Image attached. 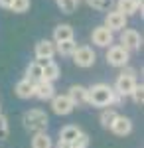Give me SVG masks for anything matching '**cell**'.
Listing matches in <instances>:
<instances>
[{"instance_id": "obj_14", "label": "cell", "mask_w": 144, "mask_h": 148, "mask_svg": "<svg viewBox=\"0 0 144 148\" xmlns=\"http://www.w3.org/2000/svg\"><path fill=\"white\" fill-rule=\"evenodd\" d=\"M67 40H73V28L69 24H59L53 28V44L59 42H67Z\"/></svg>"}, {"instance_id": "obj_23", "label": "cell", "mask_w": 144, "mask_h": 148, "mask_svg": "<svg viewBox=\"0 0 144 148\" xmlns=\"http://www.w3.org/2000/svg\"><path fill=\"white\" fill-rule=\"evenodd\" d=\"M77 0H57V6H59V10L63 12V14H71V12H75L77 8Z\"/></svg>"}, {"instance_id": "obj_31", "label": "cell", "mask_w": 144, "mask_h": 148, "mask_svg": "<svg viewBox=\"0 0 144 148\" xmlns=\"http://www.w3.org/2000/svg\"><path fill=\"white\" fill-rule=\"evenodd\" d=\"M0 114H2V109H0Z\"/></svg>"}, {"instance_id": "obj_20", "label": "cell", "mask_w": 144, "mask_h": 148, "mask_svg": "<svg viewBox=\"0 0 144 148\" xmlns=\"http://www.w3.org/2000/svg\"><path fill=\"white\" fill-rule=\"evenodd\" d=\"M75 49H77L75 40H67V42H59V44H56V53H59V56H63V57H71Z\"/></svg>"}, {"instance_id": "obj_24", "label": "cell", "mask_w": 144, "mask_h": 148, "mask_svg": "<svg viewBox=\"0 0 144 148\" xmlns=\"http://www.w3.org/2000/svg\"><path fill=\"white\" fill-rule=\"evenodd\" d=\"M10 10L16 12V14H24V12H28V10H30V0H12Z\"/></svg>"}, {"instance_id": "obj_12", "label": "cell", "mask_w": 144, "mask_h": 148, "mask_svg": "<svg viewBox=\"0 0 144 148\" xmlns=\"http://www.w3.org/2000/svg\"><path fill=\"white\" fill-rule=\"evenodd\" d=\"M109 130H111L112 134H117V136H126V134L132 132V121L128 116H124V114H119Z\"/></svg>"}, {"instance_id": "obj_18", "label": "cell", "mask_w": 144, "mask_h": 148, "mask_svg": "<svg viewBox=\"0 0 144 148\" xmlns=\"http://www.w3.org/2000/svg\"><path fill=\"white\" fill-rule=\"evenodd\" d=\"M81 132H83V130H81L79 126H75V125H65L61 130H59V140H63V142H69V144H71V142H73V140H75Z\"/></svg>"}, {"instance_id": "obj_30", "label": "cell", "mask_w": 144, "mask_h": 148, "mask_svg": "<svg viewBox=\"0 0 144 148\" xmlns=\"http://www.w3.org/2000/svg\"><path fill=\"white\" fill-rule=\"evenodd\" d=\"M0 6H2V8H10L12 0H0Z\"/></svg>"}, {"instance_id": "obj_3", "label": "cell", "mask_w": 144, "mask_h": 148, "mask_svg": "<svg viewBox=\"0 0 144 148\" xmlns=\"http://www.w3.org/2000/svg\"><path fill=\"white\" fill-rule=\"evenodd\" d=\"M134 85H136V69L124 65L122 71L119 73V77H117V81H115L112 89H115V93H119L121 97H126V95H130Z\"/></svg>"}, {"instance_id": "obj_21", "label": "cell", "mask_w": 144, "mask_h": 148, "mask_svg": "<svg viewBox=\"0 0 144 148\" xmlns=\"http://www.w3.org/2000/svg\"><path fill=\"white\" fill-rule=\"evenodd\" d=\"M24 79H28L30 83H38V81H42V67L32 61V63H28V67H26V77Z\"/></svg>"}, {"instance_id": "obj_5", "label": "cell", "mask_w": 144, "mask_h": 148, "mask_svg": "<svg viewBox=\"0 0 144 148\" xmlns=\"http://www.w3.org/2000/svg\"><path fill=\"white\" fill-rule=\"evenodd\" d=\"M128 59H130V51H126L122 46H109L107 51V63L112 67H124L128 65Z\"/></svg>"}, {"instance_id": "obj_1", "label": "cell", "mask_w": 144, "mask_h": 148, "mask_svg": "<svg viewBox=\"0 0 144 148\" xmlns=\"http://www.w3.org/2000/svg\"><path fill=\"white\" fill-rule=\"evenodd\" d=\"M115 101V89L107 83H95L93 87H87V103L99 109L112 107Z\"/></svg>"}, {"instance_id": "obj_16", "label": "cell", "mask_w": 144, "mask_h": 148, "mask_svg": "<svg viewBox=\"0 0 144 148\" xmlns=\"http://www.w3.org/2000/svg\"><path fill=\"white\" fill-rule=\"evenodd\" d=\"M14 93H16L20 99H32L34 97V83H30L28 79L18 81L16 87H14Z\"/></svg>"}, {"instance_id": "obj_13", "label": "cell", "mask_w": 144, "mask_h": 148, "mask_svg": "<svg viewBox=\"0 0 144 148\" xmlns=\"http://www.w3.org/2000/svg\"><path fill=\"white\" fill-rule=\"evenodd\" d=\"M65 95L73 101L75 107L77 105H87V87H83V85H71Z\"/></svg>"}, {"instance_id": "obj_19", "label": "cell", "mask_w": 144, "mask_h": 148, "mask_svg": "<svg viewBox=\"0 0 144 148\" xmlns=\"http://www.w3.org/2000/svg\"><path fill=\"white\" fill-rule=\"evenodd\" d=\"M32 148H53V140L47 132H38L32 136V142H30Z\"/></svg>"}, {"instance_id": "obj_22", "label": "cell", "mask_w": 144, "mask_h": 148, "mask_svg": "<svg viewBox=\"0 0 144 148\" xmlns=\"http://www.w3.org/2000/svg\"><path fill=\"white\" fill-rule=\"evenodd\" d=\"M119 116V113L115 111V109H103V113L99 116V123L103 128H111V125L115 123V119Z\"/></svg>"}, {"instance_id": "obj_28", "label": "cell", "mask_w": 144, "mask_h": 148, "mask_svg": "<svg viewBox=\"0 0 144 148\" xmlns=\"http://www.w3.org/2000/svg\"><path fill=\"white\" fill-rule=\"evenodd\" d=\"M10 134V128H8V119L4 114H0V140H6Z\"/></svg>"}, {"instance_id": "obj_15", "label": "cell", "mask_w": 144, "mask_h": 148, "mask_svg": "<svg viewBox=\"0 0 144 148\" xmlns=\"http://www.w3.org/2000/svg\"><path fill=\"white\" fill-rule=\"evenodd\" d=\"M59 65L56 61H47V65L42 67V81H47V83H53L56 79H59Z\"/></svg>"}, {"instance_id": "obj_4", "label": "cell", "mask_w": 144, "mask_h": 148, "mask_svg": "<svg viewBox=\"0 0 144 148\" xmlns=\"http://www.w3.org/2000/svg\"><path fill=\"white\" fill-rule=\"evenodd\" d=\"M71 57H73V63H75L77 67H83V69L93 67L95 61H97V53H95L89 46H79L77 49L73 51Z\"/></svg>"}, {"instance_id": "obj_10", "label": "cell", "mask_w": 144, "mask_h": 148, "mask_svg": "<svg viewBox=\"0 0 144 148\" xmlns=\"http://www.w3.org/2000/svg\"><path fill=\"white\" fill-rule=\"evenodd\" d=\"M34 97L40 99V101H51L56 97V87L53 83H47V81H38L34 83Z\"/></svg>"}, {"instance_id": "obj_17", "label": "cell", "mask_w": 144, "mask_h": 148, "mask_svg": "<svg viewBox=\"0 0 144 148\" xmlns=\"http://www.w3.org/2000/svg\"><path fill=\"white\" fill-rule=\"evenodd\" d=\"M117 10L128 18V16H132L140 10V6H138L136 0H117Z\"/></svg>"}, {"instance_id": "obj_2", "label": "cell", "mask_w": 144, "mask_h": 148, "mask_svg": "<svg viewBox=\"0 0 144 148\" xmlns=\"http://www.w3.org/2000/svg\"><path fill=\"white\" fill-rule=\"evenodd\" d=\"M22 125L28 132L32 134H38V132H45L47 130V125H49V116L45 111L42 109H30L26 111L22 116Z\"/></svg>"}, {"instance_id": "obj_25", "label": "cell", "mask_w": 144, "mask_h": 148, "mask_svg": "<svg viewBox=\"0 0 144 148\" xmlns=\"http://www.w3.org/2000/svg\"><path fill=\"white\" fill-rule=\"evenodd\" d=\"M87 4L91 6V8H95V10L105 12V10H111L112 0H87Z\"/></svg>"}, {"instance_id": "obj_7", "label": "cell", "mask_w": 144, "mask_h": 148, "mask_svg": "<svg viewBox=\"0 0 144 148\" xmlns=\"http://www.w3.org/2000/svg\"><path fill=\"white\" fill-rule=\"evenodd\" d=\"M126 22H128V18L121 14L119 10H109V14L105 16V28L107 30H111V32H121L126 28Z\"/></svg>"}, {"instance_id": "obj_9", "label": "cell", "mask_w": 144, "mask_h": 148, "mask_svg": "<svg viewBox=\"0 0 144 148\" xmlns=\"http://www.w3.org/2000/svg\"><path fill=\"white\" fill-rule=\"evenodd\" d=\"M112 40H115V38H112V32L107 30L105 26H97V28H93V32H91V42L97 47L112 46Z\"/></svg>"}, {"instance_id": "obj_11", "label": "cell", "mask_w": 144, "mask_h": 148, "mask_svg": "<svg viewBox=\"0 0 144 148\" xmlns=\"http://www.w3.org/2000/svg\"><path fill=\"white\" fill-rule=\"evenodd\" d=\"M34 53H36V59H47L51 61V57L56 56V44L51 40H40L36 47H34Z\"/></svg>"}, {"instance_id": "obj_29", "label": "cell", "mask_w": 144, "mask_h": 148, "mask_svg": "<svg viewBox=\"0 0 144 148\" xmlns=\"http://www.w3.org/2000/svg\"><path fill=\"white\" fill-rule=\"evenodd\" d=\"M53 148H69V142H63V140H57V144H53Z\"/></svg>"}, {"instance_id": "obj_8", "label": "cell", "mask_w": 144, "mask_h": 148, "mask_svg": "<svg viewBox=\"0 0 144 148\" xmlns=\"http://www.w3.org/2000/svg\"><path fill=\"white\" fill-rule=\"evenodd\" d=\"M73 109H75V105H73V101H71L67 95H56V97L51 99V111L56 114H59V116L71 114Z\"/></svg>"}, {"instance_id": "obj_26", "label": "cell", "mask_w": 144, "mask_h": 148, "mask_svg": "<svg viewBox=\"0 0 144 148\" xmlns=\"http://www.w3.org/2000/svg\"><path fill=\"white\" fill-rule=\"evenodd\" d=\"M130 97H132V101L136 105H142L144 103V85L142 83H136L134 85V89L130 91Z\"/></svg>"}, {"instance_id": "obj_27", "label": "cell", "mask_w": 144, "mask_h": 148, "mask_svg": "<svg viewBox=\"0 0 144 148\" xmlns=\"http://www.w3.org/2000/svg\"><path fill=\"white\" fill-rule=\"evenodd\" d=\"M89 146V134L87 132H81L71 144H69V148H87Z\"/></svg>"}, {"instance_id": "obj_32", "label": "cell", "mask_w": 144, "mask_h": 148, "mask_svg": "<svg viewBox=\"0 0 144 148\" xmlns=\"http://www.w3.org/2000/svg\"><path fill=\"white\" fill-rule=\"evenodd\" d=\"M77 2H79V0H77Z\"/></svg>"}, {"instance_id": "obj_6", "label": "cell", "mask_w": 144, "mask_h": 148, "mask_svg": "<svg viewBox=\"0 0 144 148\" xmlns=\"http://www.w3.org/2000/svg\"><path fill=\"white\" fill-rule=\"evenodd\" d=\"M121 46L126 51H136L142 46V36L132 28H124V30H121Z\"/></svg>"}]
</instances>
